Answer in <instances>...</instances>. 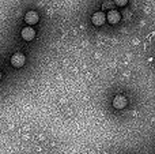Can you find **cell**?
<instances>
[{
	"mask_svg": "<svg viewBox=\"0 0 155 154\" xmlns=\"http://www.w3.org/2000/svg\"><path fill=\"white\" fill-rule=\"evenodd\" d=\"M25 63H26V56L23 53H21V52H16V53H14L11 56V65L12 67L21 68L25 65Z\"/></svg>",
	"mask_w": 155,
	"mask_h": 154,
	"instance_id": "obj_1",
	"label": "cell"
},
{
	"mask_svg": "<svg viewBox=\"0 0 155 154\" xmlns=\"http://www.w3.org/2000/svg\"><path fill=\"white\" fill-rule=\"evenodd\" d=\"M127 105H128V100H127V97H124V95H116V97L113 98V106H114L116 109H124Z\"/></svg>",
	"mask_w": 155,
	"mask_h": 154,
	"instance_id": "obj_2",
	"label": "cell"
},
{
	"mask_svg": "<svg viewBox=\"0 0 155 154\" xmlns=\"http://www.w3.org/2000/svg\"><path fill=\"white\" fill-rule=\"evenodd\" d=\"M22 38H23L25 41H31L35 38V30L33 29L31 26L29 27H25V29H22V33H21Z\"/></svg>",
	"mask_w": 155,
	"mask_h": 154,
	"instance_id": "obj_3",
	"label": "cell"
},
{
	"mask_svg": "<svg viewBox=\"0 0 155 154\" xmlns=\"http://www.w3.org/2000/svg\"><path fill=\"white\" fill-rule=\"evenodd\" d=\"M91 21H93V23L95 25V26H102V25L105 23V21H106V15H105L102 11L94 12L93 16H91Z\"/></svg>",
	"mask_w": 155,
	"mask_h": 154,
	"instance_id": "obj_4",
	"label": "cell"
},
{
	"mask_svg": "<svg viewBox=\"0 0 155 154\" xmlns=\"http://www.w3.org/2000/svg\"><path fill=\"white\" fill-rule=\"evenodd\" d=\"M120 18H121V15H120V12H118L117 10H110L109 12H107V15H106V19H107V22L109 23H112V25H116V23H118V21H120Z\"/></svg>",
	"mask_w": 155,
	"mask_h": 154,
	"instance_id": "obj_5",
	"label": "cell"
},
{
	"mask_svg": "<svg viewBox=\"0 0 155 154\" xmlns=\"http://www.w3.org/2000/svg\"><path fill=\"white\" fill-rule=\"evenodd\" d=\"M38 19H40V16H38V12H35V11H29L25 15V22L29 25H35L38 22Z\"/></svg>",
	"mask_w": 155,
	"mask_h": 154,
	"instance_id": "obj_6",
	"label": "cell"
},
{
	"mask_svg": "<svg viewBox=\"0 0 155 154\" xmlns=\"http://www.w3.org/2000/svg\"><path fill=\"white\" fill-rule=\"evenodd\" d=\"M113 5H114V2H109V0H106V2L102 3V10H113Z\"/></svg>",
	"mask_w": 155,
	"mask_h": 154,
	"instance_id": "obj_7",
	"label": "cell"
},
{
	"mask_svg": "<svg viewBox=\"0 0 155 154\" xmlns=\"http://www.w3.org/2000/svg\"><path fill=\"white\" fill-rule=\"evenodd\" d=\"M114 2L116 5H120V7H124V5H127V3H128V0H113Z\"/></svg>",
	"mask_w": 155,
	"mask_h": 154,
	"instance_id": "obj_8",
	"label": "cell"
},
{
	"mask_svg": "<svg viewBox=\"0 0 155 154\" xmlns=\"http://www.w3.org/2000/svg\"><path fill=\"white\" fill-rule=\"evenodd\" d=\"M2 78H3V76H2V72H0V81H2Z\"/></svg>",
	"mask_w": 155,
	"mask_h": 154,
	"instance_id": "obj_9",
	"label": "cell"
}]
</instances>
